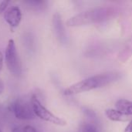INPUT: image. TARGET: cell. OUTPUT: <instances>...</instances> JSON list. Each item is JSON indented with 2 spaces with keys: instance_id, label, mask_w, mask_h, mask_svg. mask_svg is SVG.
Returning <instances> with one entry per match:
<instances>
[{
  "instance_id": "obj_11",
  "label": "cell",
  "mask_w": 132,
  "mask_h": 132,
  "mask_svg": "<svg viewBox=\"0 0 132 132\" xmlns=\"http://www.w3.org/2000/svg\"><path fill=\"white\" fill-rule=\"evenodd\" d=\"M9 3V1H2L0 2V14H2V12H5L6 11Z\"/></svg>"
},
{
  "instance_id": "obj_2",
  "label": "cell",
  "mask_w": 132,
  "mask_h": 132,
  "mask_svg": "<svg viewBox=\"0 0 132 132\" xmlns=\"http://www.w3.org/2000/svg\"><path fill=\"white\" fill-rule=\"evenodd\" d=\"M118 12V9L114 6L93 8L70 18L67 21V26L69 27H78L104 22L114 17Z\"/></svg>"
},
{
  "instance_id": "obj_7",
  "label": "cell",
  "mask_w": 132,
  "mask_h": 132,
  "mask_svg": "<svg viewBox=\"0 0 132 132\" xmlns=\"http://www.w3.org/2000/svg\"><path fill=\"white\" fill-rule=\"evenodd\" d=\"M53 26L54 29L55 35L58 40L63 43L66 40V32L62 21V18L58 12H56L53 16Z\"/></svg>"
},
{
  "instance_id": "obj_3",
  "label": "cell",
  "mask_w": 132,
  "mask_h": 132,
  "mask_svg": "<svg viewBox=\"0 0 132 132\" xmlns=\"http://www.w3.org/2000/svg\"><path fill=\"white\" fill-rule=\"evenodd\" d=\"M31 101L34 111V114L36 117L40 118L43 121L50 122L55 125L58 126H65L67 125V121L50 111L39 101L38 97L36 94H33L31 97Z\"/></svg>"
},
{
  "instance_id": "obj_4",
  "label": "cell",
  "mask_w": 132,
  "mask_h": 132,
  "mask_svg": "<svg viewBox=\"0 0 132 132\" xmlns=\"http://www.w3.org/2000/svg\"><path fill=\"white\" fill-rule=\"evenodd\" d=\"M9 109L19 120H32L36 117L31 99L18 98L9 105Z\"/></svg>"
},
{
  "instance_id": "obj_16",
  "label": "cell",
  "mask_w": 132,
  "mask_h": 132,
  "mask_svg": "<svg viewBox=\"0 0 132 132\" xmlns=\"http://www.w3.org/2000/svg\"><path fill=\"white\" fill-rule=\"evenodd\" d=\"M2 67H3V55L0 51V70H2Z\"/></svg>"
},
{
  "instance_id": "obj_6",
  "label": "cell",
  "mask_w": 132,
  "mask_h": 132,
  "mask_svg": "<svg viewBox=\"0 0 132 132\" xmlns=\"http://www.w3.org/2000/svg\"><path fill=\"white\" fill-rule=\"evenodd\" d=\"M22 12L18 6H12L4 12V19L11 27H17L22 20Z\"/></svg>"
},
{
  "instance_id": "obj_14",
  "label": "cell",
  "mask_w": 132,
  "mask_h": 132,
  "mask_svg": "<svg viewBox=\"0 0 132 132\" xmlns=\"http://www.w3.org/2000/svg\"><path fill=\"white\" fill-rule=\"evenodd\" d=\"M4 88H5V86H4V83L0 77V94H2L4 91Z\"/></svg>"
},
{
  "instance_id": "obj_15",
  "label": "cell",
  "mask_w": 132,
  "mask_h": 132,
  "mask_svg": "<svg viewBox=\"0 0 132 132\" xmlns=\"http://www.w3.org/2000/svg\"><path fill=\"white\" fill-rule=\"evenodd\" d=\"M125 132H132V120L130 121V123L128 124L127 128H125Z\"/></svg>"
},
{
  "instance_id": "obj_1",
  "label": "cell",
  "mask_w": 132,
  "mask_h": 132,
  "mask_svg": "<svg viewBox=\"0 0 132 132\" xmlns=\"http://www.w3.org/2000/svg\"><path fill=\"white\" fill-rule=\"evenodd\" d=\"M120 78L121 73L118 72H108L94 75L70 85L63 90V94L65 96H72L94 89L104 87L118 80Z\"/></svg>"
},
{
  "instance_id": "obj_13",
  "label": "cell",
  "mask_w": 132,
  "mask_h": 132,
  "mask_svg": "<svg viewBox=\"0 0 132 132\" xmlns=\"http://www.w3.org/2000/svg\"><path fill=\"white\" fill-rule=\"evenodd\" d=\"M12 132H25V131H24V127H21V126L15 127L12 130Z\"/></svg>"
},
{
  "instance_id": "obj_12",
  "label": "cell",
  "mask_w": 132,
  "mask_h": 132,
  "mask_svg": "<svg viewBox=\"0 0 132 132\" xmlns=\"http://www.w3.org/2000/svg\"><path fill=\"white\" fill-rule=\"evenodd\" d=\"M24 131L25 132H37V131L32 126L30 125H26L24 127Z\"/></svg>"
},
{
  "instance_id": "obj_10",
  "label": "cell",
  "mask_w": 132,
  "mask_h": 132,
  "mask_svg": "<svg viewBox=\"0 0 132 132\" xmlns=\"http://www.w3.org/2000/svg\"><path fill=\"white\" fill-rule=\"evenodd\" d=\"M78 132H101L97 125L92 121H84L80 124Z\"/></svg>"
},
{
  "instance_id": "obj_5",
  "label": "cell",
  "mask_w": 132,
  "mask_h": 132,
  "mask_svg": "<svg viewBox=\"0 0 132 132\" xmlns=\"http://www.w3.org/2000/svg\"><path fill=\"white\" fill-rule=\"evenodd\" d=\"M5 60L10 73L14 77H19L22 74V67L15 41L12 39L8 42L5 53Z\"/></svg>"
},
{
  "instance_id": "obj_8",
  "label": "cell",
  "mask_w": 132,
  "mask_h": 132,
  "mask_svg": "<svg viewBox=\"0 0 132 132\" xmlns=\"http://www.w3.org/2000/svg\"><path fill=\"white\" fill-rule=\"evenodd\" d=\"M105 114L106 117L112 121H121V122H125V121H128L131 119L130 116L125 115L124 114H122L121 112L118 111V110H114V109H108L105 111Z\"/></svg>"
},
{
  "instance_id": "obj_17",
  "label": "cell",
  "mask_w": 132,
  "mask_h": 132,
  "mask_svg": "<svg viewBox=\"0 0 132 132\" xmlns=\"http://www.w3.org/2000/svg\"><path fill=\"white\" fill-rule=\"evenodd\" d=\"M0 132H2V128H1V126H0Z\"/></svg>"
},
{
  "instance_id": "obj_9",
  "label": "cell",
  "mask_w": 132,
  "mask_h": 132,
  "mask_svg": "<svg viewBox=\"0 0 132 132\" xmlns=\"http://www.w3.org/2000/svg\"><path fill=\"white\" fill-rule=\"evenodd\" d=\"M115 107L116 109L122 114L128 116L132 115V101L125 99H121L117 101Z\"/></svg>"
}]
</instances>
